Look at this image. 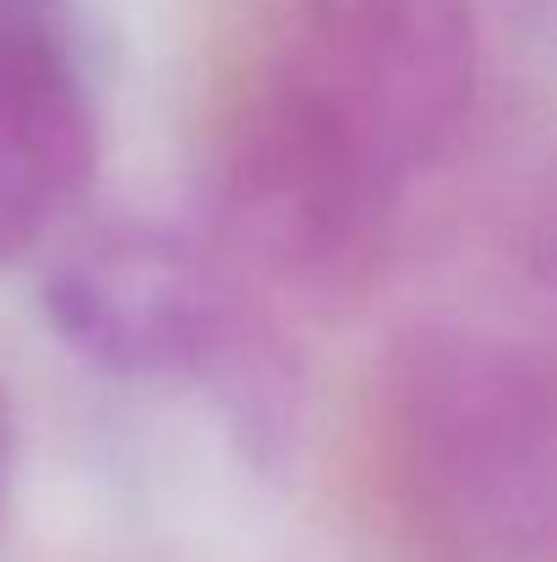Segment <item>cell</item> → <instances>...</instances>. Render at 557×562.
Here are the masks:
<instances>
[{"label":"cell","instance_id":"1","mask_svg":"<svg viewBox=\"0 0 557 562\" xmlns=\"http://www.w3.org/2000/svg\"><path fill=\"white\" fill-rule=\"evenodd\" d=\"M481 93L470 0H296L224 115L285 165L404 207L465 137Z\"/></svg>","mask_w":557,"mask_h":562},{"label":"cell","instance_id":"2","mask_svg":"<svg viewBox=\"0 0 557 562\" xmlns=\"http://www.w3.org/2000/svg\"><path fill=\"white\" fill-rule=\"evenodd\" d=\"M382 475L437 562H547L557 525V404L536 345L421 323L377 372Z\"/></svg>","mask_w":557,"mask_h":562},{"label":"cell","instance_id":"3","mask_svg":"<svg viewBox=\"0 0 557 562\" xmlns=\"http://www.w3.org/2000/svg\"><path fill=\"white\" fill-rule=\"evenodd\" d=\"M44 317L99 372L213 387L257 437L290 398L274 317L202 235L176 224L126 218L77 240L44 279Z\"/></svg>","mask_w":557,"mask_h":562},{"label":"cell","instance_id":"4","mask_svg":"<svg viewBox=\"0 0 557 562\" xmlns=\"http://www.w3.org/2000/svg\"><path fill=\"white\" fill-rule=\"evenodd\" d=\"M99 176V104L82 49L0 60V262L44 246Z\"/></svg>","mask_w":557,"mask_h":562},{"label":"cell","instance_id":"5","mask_svg":"<svg viewBox=\"0 0 557 562\" xmlns=\"http://www.w3.org/2000/svg\"><path fill=\"white\" fill-rule=\"evenodd\" d=\"M77 49V0H0V60Z\"/></svg>","mask_w":557,"mask_h":562},{"label":"cell","instance_id":"6","mask_svg":"<svg viewBox=\"0 0 557 562\" xmlns=\"http://www.w3.org/2000/svg\"><path fill=\"white\" fill-rule=\"evenodd\" d=\"M16 453H22V431H16V404L0 387V525L11 508V486H16Z\"/></svg>","mask_w":557,"mask_h":562}]
</instances>
